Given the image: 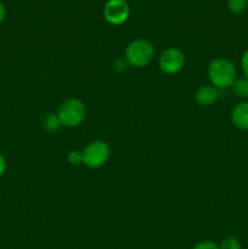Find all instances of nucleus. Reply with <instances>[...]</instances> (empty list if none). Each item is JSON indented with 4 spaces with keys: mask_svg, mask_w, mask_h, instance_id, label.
<instances>
[{
    "mask_svg": "<svg viewBox=\"0 0 248 249\" xmlns=\"http://www.w3.org/2000/svg\"><path fill=\"white\" fill-rule=\"evenodd\" d=\"M232 92L238 99H248V79L247 78H240L236 79L231 87Z\"/></svg>",
    "mask_w": 248,
    "mask_h": 249,
    "instance_id": "obj_9",
    "label": "nucleus"
},
{
    "mask_svg": "<svg viewBox=\"0 0 248 249\" xmlns=\"http://www.w3.org/2000/svg\"><path fill=\"white\" fill-rule=\"evenodd\" d=\"M219 96H220L219 90L214 88L213 85L207 84L202 85V87H199L196 90V92H195V101L199 106L209 107L218 101Z\"/></svg>",
    "mask_w": 248,
    "mask_h": 249,
    "instance_id": "obj_7",
    "label": "nucleus"
},
{
    "mask_svg": "<svg viewBox=\"0 0 248 249\" xmlns=\"http://www.w3.org/2000/svg\"><path fill=\"white\" fill-rule=\"evenodd\" d=\"M192 249H219V246L213 241H201L196 243Z\"/></svg>",
    "mask_w": 248,
    "mask_h": 249,
    "instance_id": "obj_14",
    "label": "nucleus"
},
{
    "mask_svg": "<svg viewBox=\"0 0 248 249\" xmlns=\"http://www.w3.org/2000/svg\"><path fill=\"white\" fill-rule=\"evenodd\" d=\"M241 68H242L245 78L248 79V49L242 53V57H241Z\"/></svg>",
    "mask_w": 248,
    "mask_h": 249,
    "instance_id": "obj_15",
    "label": "nucleus"
},
{
    "mask_svg": "<svg viewBox=\"0 0 248 249\" xmlns=\"http://www.w3.org/2000/svg\"><path fill=\"white\" fill-rule=\"evenodd\" d=\"M155 56L153 45L146 39H135L126 45L124 58L129 66L141 68L147 66Z\"/></svg>",
    "mask_w": 248,
    "mask_h": 249,
    "instance_id": "obj_3",
    "label": "nucleus"
},
{
    "mask_svg": "<svg viewBox=\"0 0 248 249\" xmlns=\"http://www.w3.org/2000/svg\"><path fill=\"white\" fill-rule=\"evenodd\" d=\"M57 118L60 121L61 126L66 128H75L83 123L87 114V108L83 104L82 100L77 97H70L66 99L62 104L58 106Z\"/></svg>",
    "mask_w": 248,
    "mask_h": 249,
    "instance_id": "obj_2",
    "label": "nucleus"
},
{
    "mask_svg": "<svg viewBox=\"0 0 248 249\" xmlns=\"http://www.w3.org/2000/svg\"><path fill=\"white\" fill-rule=\"evenodd\" d=\"M231 123L240 130H248V101L241 102L231 112Z\"/></svg>",
    "mask_w": 248,
    "mask_h": 249,
    "instance_id": "obj_8",
    "label": "nucleus"
},
{
    "mask_svg": "<svg viewBox=\"0 0 248 249\" xmlns=\"http://www.w3.org/2000/svg\"><path fill=\"white\" fill-rule=\"evenodd\" d=\"M219 249H242V245L236 237H226L219 246Z\"/></svg>",
    "mask_w": 248,
    "mask_h": 249,
    "instance_id": "obj_11",
    "label": "nucleus"
},
{
    "mask_svg": "<svg viewBox=\"0 0 248 249\" xmlns=\"http://www.w3.org/2000/svg\"><path fill=\"white\" fill-rule=\"evenodd\" d=\"M126 66H129V65H128V62L125 61V58H118V60L114 62L113 67H114V70L118 71V72H122V71L126 70Z\"/></svg>",
    "mask_w": 248,
    "mask_h": 249,
    "instance_id": "obj_16",
    "label": "nucleus"
},
{
    "mask_svg": "<svg viewBox=\"0 0 248 249\" xmlns=\"http://www.w3.org/2000/svg\"><path fill=\"white\" fill-rule=\"evenodd\" d=\"M130 15V7L125 0H108L104 7V17L112 26L125 23Z\"/></svg>",
    "mask_w": 248,
    "mask_h": 249,
    "instance_id": "obj_6",
    "label": "nucleus"
},
{
    "mask_svg": "<svg viewBox=\"0 0 248 249\" xmlns=\"http://www.w3.org/2000/svg\"><path fill=\"white\" fill-rule=\"evenodd\" d=\"M207 75L211 85L218 90H225L232 87L235 80L237 79V71L229 58L218 57L208 65Z\"/></svg>",
    "mask_w": 248,
    "mask_h": 249,
    "instance_id": "obj_1",
    "label": "nucleus"
},
{
    "mask_svg": "<svg viewBox=\"0 0 248 249\" xmlns=\"http://www.w3.org/2000/svg\"><path fill=\"white\" fill-rule=\"evenodd\" d=\"M5 172H6V160H5L4 155L0 152V178L4 177Z\"/></svg>",
    "mask_w": 248,
    "mask_h": 249,
    "instance_id": "obj_17",
    "label": "nucleus"
},
{
    "mask_svg": "<svg viewBox=\"0 0 248 249\" xmlns=\"http://www.w3.org/2000/svg\"><path fill=\"white\" fill-rule=\"evenodd\" d=\"M5 17H6V9H5L4 4L0 1V23H2V22H4Z\"/></svg>",
    "mask_w": 248,
    "mask_h": 249,
    "instance_id": "obj_18",
    "label": "nucleus"
},
{
    "mask_svg": "<svg viewBox=\"0 0 248 249\" xmlns=\"http://www.w3.org/2000/svg\"><path fill=\"white\" fill-rule=\"evenodd\" d=\"M67 160L72 165H79L83 163V153L80 151H71L67 156Z\"/></svg>",
    "mask_w": 248,
    "mask_h": 249,
    "instance_id": "obj_13",
    "label": "nucleus"
},
{
    "mask_svg": "<svg viewBox=\"0 0 248 249\" xmlns=\"http://www.w3.org/2000/svg\"><path fill=\"white\" fill-rule=\"evenodd\" d=\"M83 153V164L91 169L101 168L111 157V147L104 140H95L85 146Z\"/></svg>",
    "mask_w": 248,
    "mask_h": 249,
    "instance_id": "obj_4",
    "label": "nucleus"
},
{
    "mask_svg": "<svg viewBox=\"0 0 248 249\" xmlns=\"http://www.w3.org/2000/svg\"><path fill=\"white\" fill-rule=\"evenodd\" d=\"M185 65V55L179 48H168L158 58V67L164 74L179 73Z\"/></svg>",
    "mask_w": 248,
    "mask_h": 249,
    "instance_id": "obj_5",
    "label": "nucleus"
},
{
    "mask_svg": "<svg viewBox=\"0 0 248 249\" xmlns=\"http://www.w3.org/2000/svg\"><path fill=\"white\" fill-rule=\"evenodd\" d=\"M248 6V0H228L229 11L235 15H241L246 11Z\"/></svg>",
    "mask_w": 248,
    "mask_h": 249,
    "instance_id": "obj_10",
    "label": "nucleus"
},
{
    "mask_svg": "<svg viewBox=\"0 0 248 249\" xmlns=\"http://www.w3.org/2000/svg\"><path fill=\"white\" fill-rule=\"evenodd\" d=\"M45 126L46 129H49V130H56V129L60 128L61 124L57 118V114H53V113L48 114L45 118Z\"/></svg>",
    "mask_w": 248,
    "mask_h": 249,
    "instance_id": "obj_12",
    "label": "nucleus"
}]
</instances>
